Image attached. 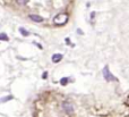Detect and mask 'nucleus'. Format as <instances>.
Returning a JSON list of instances; mask_svg holds the SVG:
<instances>
[{
    "instance_id": "obj_1",
    "label": "nucleus",
    "mask_w": 129,
    "mask_h": 117,
    "mask_svg": "<svg viewBox=\"0 0 129 117\" xmlns=\"http://www.w3.org/2000/svg\"><path fill=\"white\" fill-rule=\"evenodd\" d=\"M53 22H54V24H58V25L66 24L68 22V15L67 14H59V15H57L53 18Z\"/></svg>"
},
{
    "instance_id": "obj_2",
    "label": "nucleus",
    "mask_w": 129,
    "mask_h": 117,
    "mask_svg": "<svg viewBox=\"0 0 129 117\" xmlns=\"http://www.w3.org/2000/svg\"><path fill=\"white\" fill-rule=\"evenodd\" d=\"M103 76H104L105 81H108V82H111V81H117V79H116V77H114V75L110 73L109 67H108V66H105V67L103 68Z\"/></svg>"
},
{
    "instance_id": "obj_3",
    "label": "nucleus",
    "mask_w": 129,
    "mask_h": 117,
    "mask_svg": "<svg viewBox=\"0 0 129 117\" xmlns=\"http://www.w3.org/2000/svg\"><path fill=\"white\" fill-rule=\"evenodd\" d=\"M29 18H31L33 22H36V23L43 22V17H41V16H39V15H35V14H31V15H29Z\"/></svg>"
},
{
    "instance_id": "obj_4",
    "label": "nucleus",
    "mask_w": 129,
    "mask_h": 117,
    "mask_svg": "<svg viewBox=\"0 0 129 117\" xmlns=\"http://www.w3.org/2000/svg\"><path fill=\"white\" fill-rule=\"evenodd\" d=\"M51 59H52V61H53V63H59V61L62 59V55H61V54H54L53 56H52Z\"/></svg>"
},
{
    "instance_id": "obj_5",
    "label": "nucleus",
    "mask_w": 129,
    "mask_h": 117,
    "mask_svg": "<svg viewBox=\"0 0 129 117\" xmlns=\"http://www.w3.org/2000/svg\"><path fill=\"white\" fill-rule=\"evenodd\" d=\"M9 38L6 33H0V41H8Z\"/></svg>"
},
{
    "instance_id": "obj_6",
    "label": "nucleus",
    "mask_w": 129,
    "mask_h": 117,
    "mask_svg": "<svg viewBox=\"0 0 129 117\" xmlns=\"http://www.w3.org/2000/svg\"><path fill=\"white\" fill-rule=\"evenodd\" d=\"M19 32L22 33V35H24V36H28L29 35L28 31H26V30L23 29V27H19Z\"/></svg>"
},
{
    "instance_id": "obj_7",
    "label": "nucleus",
    "mask_w": 129,
    "mask_h": 117,
    "mask_svg": "<svg viewBox=\"0 0 129 117\" xmlns=\"http://www.w3.org/2000/svg\"><path fill=\"white\" fill-rule=\"evenodd\" d=\"M13 99V96H9V97H6V98H2V99H0V102H6L8 101V100H11Z\"/></svg>"
},
{
    "instance_id": "obj_8",
    "label": "nucleus",
    "mask_w": 129,
    "mask_h": 117,
    "mask_svg": "<svg viewBox=\"0 0 129 117\" xmlns=\"http://www.w3.org/2000/svg\"><path fill=\"white\" fill-rule=\"evenodd\" d=\"M60 83H61V85H66V84L68 83V77H63L60 81Z\"/></svg>"
},
{
    "instance_id": "obj_9",
    "label": "nucleus",
    "mask_w": 129,
    "mask_h": 117,
    "mask_svg": "<svg viewBox=\"0 0 129 117\" xmlns=\"http://www.w3.org/2000/svg\"><path fill=\"white\" fill-rule=\"evenodd\" d=\"M16 1H17V4L18 5H26L27 4V0H16Z\"/></svg>"
}]
</instances>
